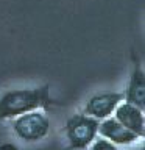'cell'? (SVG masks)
Returning a JSON list of instances; mask_svg holds the SVG:
<instances>
[{"instance_id":"obj_7","label":"cell","mask_w":145,"mask_h":150,"mask_svg":"<svg viewBox=\"0 0 145 150\" xmlns=\"http://www.w3.org/2000/svg\"><path fill=\"white\" fill-rule=\"evenodd\" d=\"M125 102L136 105L140 110L145 108V77H144V70L140 67H136L133 75H131L130 84L126 92L123 94Z\"/></svg>"},{"instance_id":"obj_2","label":"cell","mask_w":145,"mask_h":150,"mask_svg":"<svg viewBox=\"0 0 145 150\" xmlns=\"http://www.w3.org/2000/svg\"><path fill=\"white\" fill-rule=\"evenodd\" d=\"M98 119L86 114H75L65 122V134L69 139V149L84 150L95 139L98 131Z\"/></svg>"},{"instance_id":"obj_3","label":"cell","mask_w":145,"mask_h":150,"mask_svg":"<svg viewBox=\"0 0 145 150\" xmlns=\"http://www.w3.org/2000/svg\"><path fill=\"white\" fill-rule=\"evenodd\" d=\"M50 128V120L44 112L41 111H28L23 112L14 120L13 130L22 141L27 142H36L45 138Z\"/></svg>"},{"instance_id":"obj_1","label":"cell","mask_w":145,"mask_h":150,"mask_svg":"<svg viewBox=\"0 0 145 150\" xmlns=\"http://www.w3.org/2000/svg\"><path fill=\"white\" fill-rule=\"evenodd\" d=\"M49 84L33 89H14L0 98V120L11 119L33 110H47L51 106Z\"/></svg>"},{"instance_id":"obj_4","label":"cell","mask_w":145,"mask_h":150,"mask_svg":"<svg viewBox=\"0 0 145 150\" xmlns=\"http://www.w3.org/2000/svg\"><path fill=\"white\" fill-rule=\"evenodd\" d=\"M123 94L120 92H106V94H98L87 100L86 103V111L87 116L95 117L98 120H103L111 114H114V110L117 108L120 102H123Z\"/></svg>"},{"instance_id":"obj_5","label":"cell","mask_w":145,"mask_h":150,"mask_svg":"<svg viewBox=\"0 0 145 150\" xmlns=\"http://www.w3.org/2000/svg\"><path fill=\"white\" fill-rule=\"evenodd\" d=\"M115 119L120 122L125 128L133 131L139 138L145 136V117L144 110H140L136 105H131L128 102H120L114 110Z\"/></svg>"},{"instance_id":"obj_10","label":"cell","mask_w":145,"mask_h":150,"mask_svg":"<svg viewBox=\"0 0 145 150\" xmlns=\"http://www.w3.org/2000/svg\"><path fill=\"white\" fill-rule=\"evenodd\" d=\"M140 150H145V149H144V147H142V149H140Z\"/></svg>"},{"instance_id":"obj_8","label":"cell","mask_w":145,"mask_h":150,"mask_svg":"<svg viewBox=\"0 0 145 150\" xmlns=\"http://www.w3.org/2000/svg\"><path fill=\"white\" fill-rule=\"evenodd\" d=\"M92 145H91V149L89 150H117L115 147V144L114 142H111V141H108V139H97V141H92Z\"/></svg>"},{"instance_id":"obj_9","label":"cell","mask_w":145,"mask_h":150,"mask_svg":"<svg viewBox=\"0 0 145 150\" xmlns=\"http://www.w3.org/2000/svg\"><path fill=\"white\" fill-rule=\"evenodd\" d=\"M0 150H19V149L11 142H5V144H0Z\"/></svg>"},{"instance_id":"obj_6","label":"cell","mask_w":145,"mask_h":150,"mask_svg":"<svg viewBox=\"0 0 145 150\" xmlns=\"http://www.w3.org/2000/svg\"><path fill=\"white\" fill-rule=\"evenodd\" d=\"M97 133H100L101 138L111 141V142L122 144V145L133 144L134 141L139 139L137 134H134L133 131L125 128L115 117H106V119H103L101 124H98V131Z\"/></svg>"}]
</instances>
